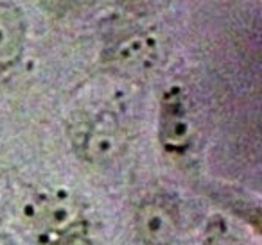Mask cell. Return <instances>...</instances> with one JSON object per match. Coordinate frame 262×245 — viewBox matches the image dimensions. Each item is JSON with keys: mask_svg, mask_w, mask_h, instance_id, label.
<instances>
[{"mask_svg": "<svg viewBox=\"0 0 262 245\" xmlns=\"http://www.w3.org/2000/svg\"><path fill=\"white\" fill-rule=\"evenodd\" d=\"M26 216L43 240L63 243L77 240L84 231V216L77 202L65 195H38L26 206Z\"/></svg>", "mask_w": 262, "mask_h": 245, "instance_id": "obj_1", "label": "cell"}, {"mask_svg": "<svg viewBox=\"0 0 262 245\" xmlns=\"http://www.w3.org/2000/svg\"><path fill=\"white\" fill-rule=\"evenodd\" d=\"M192 140V118L185 95L180 88H171L164 95L160 108V141L167 151L182 152Z\"/></svg>", "mask_w": 262, "mask_h": 245, "instance_id": "obj_2", "label": "cell"}, {"mask_svg": "<svg viewBox=\"0 0 262 245\" xmlns=\"http://www.w3.org/2000/svg\"><path fill=\"white\" fill-rule=\"evenodd\" d=\"M139 236L146 245H174L178 236V215L165 199H147L135 215Z\"/></svg>", "mask_w": 262, "mask_h": 245, "instance_id": "obj_3", "label": "cell"}, {"mask_svg": "<svg viewBox=\"0 0 262 245\" xmlns=\"http://www.w3.org/2000/svg\"><path fill=\"white\" fill-rule=\"evenodd\" d=\"M110 59L120 72L142 74L157 63L158 43L151 34H135L120 41Z\"/></svg>", "mask_w": 262, "mask_h": 245, "instance_id": "obj_4", "label": "cell"}, {"mask_svg": "<svg viewBox=\"0 0 262 245\" xmlns=\"http://www.w3.org/2000/svg\"><path fill=\"white\" fill-rule=\"evenodd\" d=\"M119 124L112 116H101L90 126L83 138V154L92 163H104L115 158L120 147Z\"/></svg>", "mask_w": 262, "mask_h": 245, "instance_id": "obj_5", "label": "cell"}, {"mask_svg": "<svg viewBox=\"0 0 262 245\" xmlns=\"http://www.w3.org/2000/svg\"><path fill=\"white\" fill-rule=\"evenodd\" d=\"M22 18L16 9L0 6V65L11 63L22 45Z\"/></svg>", "mask_w": 262, "mask_h": 245, "instance_id": "obj_6", "label": "cell"}, {"mask_svg": "<svg viewBox=\"0 0 262 245\" xmlns=\"http://www.w3.org/2000/svg\"><path fill=\"white\" fill-rule=\"evenodd\" d=\"M205 245H244V243L237 240L233 234H230L225 227H221V229H212V233L208 234Z\"/></svg>", "mask_w": 262, "mask_h": 245, "instance_id": "obj_7", "label": "cell"}, {"mask_svg": "<svg viewBox=\"0 0 262 245\" xmlns=\"http://www.w3.org/2000/svg\"><path fill=\"white\" fill-rule=\"evenodd\" d=\"M151 0H119V6L129 13H142Z\"/></svg>", "mask_w": 262, "mask_h": 245, "instance_id": "obj_8", "label": "cell"}, {"mask_svg": "<svg viewBox=\"0 0 262 245\" xmlns=\"http://www.w3.org/2000/svg\"><path fill=\"white\" fill-rule=\"evenodd\" d=\"M0 245H11V243L8 241V238H4L2 234H0Z\"/></svg>", "mask_w": 262, "mask_h": 245, "instance_id": "obj_9", "label": "cell"}]
</instances>
